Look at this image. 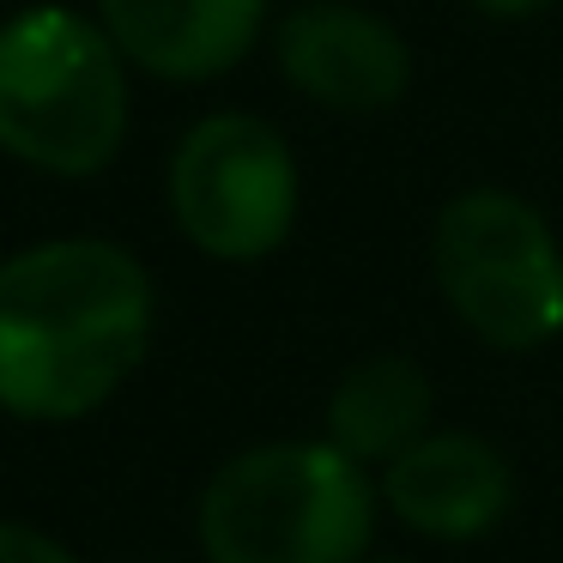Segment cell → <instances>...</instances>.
Returning <instances> with one entry per match:
<instances>
[{
  "instance_id": "8fae6325",
  "label": "cell",
  "mask_w": 563,
  "mask_h": 563,
  "mask_svg": "<svg viewBox=\"0 0 563 563\" xmlns=\"http://www.w3.org/2000/svg\"><path fill=\"white\" fill-rule=\"evenodd\" d=\"M478 13H497V19H527L539 13V7H551V0H473Z\"/></svg>"
},
{
  "instance_id": "6da1fadb",
  "label": "cell",
  "mask_w": 563,
  "mask_h": 563,
  "mask_svg": "<svg viewBox=\"0 0 563 563\" xmlns=\"http://www.w3.org/2000/svg\"><path fill=\"white\" fill-rule=\"evenodd\" d=\"M152 279L103 236H62L0 261V412L67 424L140 369Z\"/></svg>"
},
{
  "instance_id": "8992f818",
  "label": "cell",
  "mask_w": 563,
  "mask_h": 563,
  "mask_svg": "<svg viewBox=\"0 0 563 563\" xmlns=\"http://www.w3.org/2000/svg\"><path fill=\"white\" fill-rule=\"evenodd\" d=\"M279 67L303 98L352 115L394 110L412 86V55H406L400 31L345 0H316L285 19Z\"/></svg>"
},
{
  "instance_id": "30bf717a",
  "label": "cell",
  "mask_w": 563,
  "mask_h": 563,
  "mask_svg": "<svg viewBox=\"0 0 563 563\" xmlns=\"http://www.w3.org/2000/svg\"><path fill=\"white\" fill-rule=\"evenodd\" d=\"M0 563H79L62 539L37 533L25 521H0Z\"/></svg>"
},
{
  "instance_id": "52a82bcc",
  "label": "cell",
  "mask_w": 563,
  "mask_h": 563,
  "mask_svg": "<svg viewBox=\"0 0 563 563\" xmlns=\"http://www.w3.org/2000/svg\"><path fill=\"white\" fill-rule=\"evenodd\" d=\"M382 497L424 539H478L509 515V461L473 430H424L382 466Z\"/></svg>"
},
{
  "instance_id": "5b68a950",
  "label": "cell",
  "mask_w": 563,
  "mask_h": 563,
  "mask_svg": "<svg viewBox=\"0 0 563 563\" xmlns=\"http://www.w3.org/2000/svg\"><path fill=\"white\" fill-rule=\"evenodd\" d=\"M170 212L212 261H261L297 224V158L261 115H207L170 158Z\"/></svg>"
},
{
  "instance_id": "277c9868",
  "label": "cell",
  "mask_w": 563,
  "mask_h": 563,
  "mask_svg": "<svg viewBox=\"0 0 563 563\" xmlns=\"http://www.w3.org/2000/svg\"><path fill=\"white\" fill-rule=\"evenodd\" d=\"M437 285L485 345L527 352L563 333V255L545 212L509 188H466L437 219Z\"/></svg>"
},
{
  "instance_id": "9c48e42d",
  "label": "cell",
  "mask_w": 563,
  "mask_h": 563,
  "mask_svg": "<svg viewBox=\"0 0 563 563\" xmlns=\"http://www.w3.org/2000/svg\"><path fill=\"white\" fill-rule=\"evenodd\" d=\"M430 412H437V394L412 357H364L357 369H345L328 400V442H340L352 461L388 466L430 430Z\"/></svg>"
},
{
  "instance_id": "3957f363",
  "label": "cell",
  "mask_w": 563,
  "mask_h": 563,
  "mask_svg": "<svg viewBox=\"0 0 563 563\" xmlns=\"http://www.w3.org/2000/svg\"><path fill=\"white\" fill-rule=\"evenodd\" d=\"M376 533V485L340 442H267L200 490L207 563H357Z\"/></svg>"
},
{
  "instance_id": "ba28073f",
  "label": "cell",
  "mask_w": 563,
  "mask_h": 563,
  "mask_svg": "<svg viewBox=\"0 0 563 563\" xmlns=\"http://www.w3.org/2000/svg\"><path fill=\"white\" fill-rule=\"evenodd\" d=\"M267 0H98V25L158 79H219L255 49Z\"/></svg>"
},
{
  "instance_id": "7a4b0ae2",
  "label": "cell",
  "mask_w": 563,
  "mask_h": 563,
  "mask_svg": "<svg viewBox=\"0 0 563 563\" xmlns=\"http://www.w3.org/2000/svg\"><path fill=\"white\" fill-rule=\"evenodd\" d=\"M128 140V55L74 7L0 25V152L49 176H98Z\"/></svg>"
}]
</instances>
